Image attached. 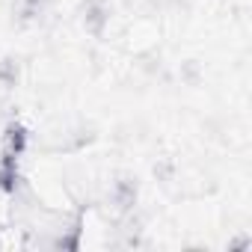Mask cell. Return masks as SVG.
I'll return each instance as SVG.
<instances>
[{
    "instance_id": "6da1fadb",
    "label": "cell",
    "mask_w": 252,
    "mask_h": 252,
    "mask_svg": "<svg viewBox=\"0 0 252 252\" xmlns=\"http://www.w3.org/2000/svg\"><path fill=\"white\" fill-rule=\"evenodd\" d=\"M21 184V155L0 149V193L12 196Z\"/></svg>"
},
{
    "instance_id": "7a4b0ae2",
    "label": "cell",
    "mask_w": 252,
    "mask_h": 252,
    "mask_svg": "<svg viewBox=\"0 0 252 252\" xmlns=\"http://www.w3.org/2000/svg\"><path fill=\"white\" fill-rule=\"evenodd\" d=\"M113 202H116L122 211L134 208V202H137V184H134L131 178H122V181H116V187H113Z\"/></svg>"
},
{
    "instance_id": "3957f363",
    "label": "cell",
    "mask_w": 252,
    "mask_h": 252,
    "mask_svg": "<svg viewBox=\"0 0 252 252\" xmlns=\"http://www.w3.org/2000/svg\"><path fill=\"white\" fill-rule=\"evenodd\" d=\"M107 21V3L104 0H86V27L92 33H101Z\"/></svg>"
},
{
    "instance_id": "277c9868",
    "label": "cell",
    "mask_w": 252,
    "mask_h": 252,
    "mask_svg": "<svg viewBox=\"0 0 252 252\" xmlns=\"http://www.w3.org/2000/svg\"><path fill=\"white\" fill-rule=\"evenodd\" d=\"M45 6H48V0H18V9L24 18H36Z\"/></svg>"
}]
</instances>
